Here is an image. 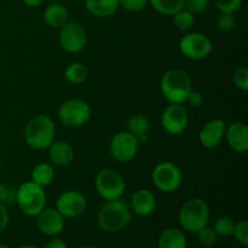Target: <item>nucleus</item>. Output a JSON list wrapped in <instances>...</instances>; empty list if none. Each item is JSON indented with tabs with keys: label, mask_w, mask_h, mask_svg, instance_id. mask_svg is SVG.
<instances>
[{
	"label": "nucleus",
	"mask_w": 248,
	"mask_h": 248,
	"mask_svg": "<svg viewBox=\"0 0 248 248\" xmlns=\"http://www.w3.org/2000/svg\"><path fill=\"white\" fill-rule=\"evenodd\" d=\"M64 78L73 85H81L89 78V69L84 63L73 62L64 69Z\"/></svg>",
	"instance_id": "b1692460"
},
{
	"label": "nucleus",
	"mask_w": 248,
	"mask_h": 248,
	"mask_svg": "<svg viewBox=\"0 0 248 248\" xmlns=\"http://www.w3.org/2000/svg\"><path fill=\"white\" fill-rule=\"evenodd\" d=\"M188 111L182 104L170 103L161 114V125L169 135H182L188 127Z\"/></svg>",
	"instance_id": "f8f14e48"
},
{
	"label": "nucleus",
	"mask_w": 248,
	"mask_h": 248,
	"mask_svg": "<svg viewBox=\"0 0 248 248\" xmlns=\"http://www.w3.org/2000/svg\"><path fill=\"white\" fill-rule=\"evenodd\" d=\"M131 222V210L121 199L107 201L101 207L97 217L98 227L103 232H116L125 229Z\"/></svg>",
	"instance_id": "7ed1b4c3"
},
{
	"label": "nucleus",
	"mask_w": 248,
	"mask_h": 248,
	"mask_svg": "<svg viewBox=\"0 0 248 248\" xmlns=\"http://www.w3.org/2000/svg\"><path fill=\"white\" fill-rule=\"evenodd\" d=\"M232 81L236 89L240 91H247L248 90V68L242 65V67L237 68L232 77Z\"/></svg>",
	"instance_id": "7c9ffc66"
},
{
	"label": "nucleus",
	"mask_w": 248,
	"mask_h": 248,
	"mask_svg": "<svg viewBox=\"0 0 248 248\" xmlns=\"http://www.w3.org/2000/svg\"><path fill=\"white\" fill-rule=\"evenodd\" d=\"M16 198V189L0 183V203H11Z\"/></svg>",
	"instance_id": "f704fd0d"
},
{
	"label": "nucleus",
	"mask_w": 248,
	"mask_h": 248,
	"mask_svg": "<svg viewBox=\"0 0 248 248\" xmlns=\"http://www.w3.org/2000/svg\"><path fill=\"white\" fill-rule=\"evenodd\" d=\"M131 208L136 215L148 217L156 208V198L149 189H138L132 195Z\"/></svg>",
	"instance_id": "f3484780"
},
{
	"label": "nucleus",
	"mask_w": 248,
	"mask_h": 248,
	"mask_svg": "<svg viewBox=\"0 0 248 248\" xmlns=\"http://www.w3.org/2000/svg\"><path fill=\"white\" fill-rule=\"evenodd\" d=\"M210 208L202 199L188 200L179 211V223L189 232H198L208 224Z\"/></svg>",
	"instance_id": "39448f33"
},
{
	"label": "nucleus",
	"mask_w": 248,
	"mask_h": 248,
	"mask_svg": "<svg viewBox=\"0 0 248 248\" xmlns=\"http://www.w3.org/2000/svg\"><path fill=\"white\" fill-rule=\"evenodd\" d=\"M44 21L48 27L55 29H60L64 26L69 19V12L64 5L60 2H52L44 10Z\"/></svg>",
	"instance_id": "6ab92c4d"
},
{
	"label": "nucleus",
	"mask_w": 248,
	"mask_h": 248,
	"mask_svg": "<svg viewBox=\"0 0 248 248\" xmlns=\"http://www.w3.org/2000/svg\"><path fill=\"white\" fill-rule=\"evenodd\" d=\"M186 102H188L191 107H200L203 102L202 93L199 91H194V90H191L188 98H186Z\"/></svg>",
	"instance_id": "c9c22d12"
},
{
	"label": "nucleus",
	"mask_w": 248,
	"mask_h": 248,
	"mask_svg": "<svg viewBox=\"0 0 248 248\" xmlns=\"http://www.w3.org/2000/svg\"><path fill=\"white\" fill-rule=\"evenodd\" d=\"M140 143L137 138L128 131L115 133L109 143V153L111 157L119 162H128L137 155Z\"/></svg>",
	"instance_id": "9d476101"
},
{
	"label": "nucleus",
	"mask_w": 248,
	"mask_h": 248,
	"mask_svg": "<svg viewBox=\"0 0 248 248\" xmlns=\"http://www.w3.org/2000/svg\"><path fill=\"white\" fill-rule=\"evenodd\" d=\"M212 41L202 33H188L179 41V50L186 58L193 61L203 60L212 52Z\"/></svg>",
	"instance_id": "1a4fd4ad"
},
{
	"label": "nucleus",
	"mask_w": 248,
	"mask_h": 248,
	"mask_svg": "<svg viewBox=\"0 0 248 248\" xmlns=\"http://www.w3.org/2000/svg\"><path fill=\"white\" fill-rule=\"evenodd\" d=\"M235 239L244 246L248 245V222L247 220H241L239 223H235L234 232H232Z\"/></svg>",
	"instance_id": "2f4dec72"
},
{
	"label": "nucleus",
	"mask_w": 248,
	"mask_h": 248,
	"mask_svg": "<svg viewBox=\"0 0 248 248\" xmlns=\"http://www.w3.org/2000/svg\"><path fill=\"white\" fill-rule=\"evenodd\" d=\"M152 181L155 188L162 193H173L182 186L183 174L176 164L164 161L154 167L152 172Z\"/></svg>",
	"instance_id": "6e6552de"
},
{
	"label": "nucleus",
	"mask_w": 248,
	"mask_h": 248,
	"mask_svg": "<svg viewBox=\"0 0 248 248\" xmlns=\"http://www.w3.org/2000/svg\"><path fill=\"white\" fill-rule=\"evenodd\" d=\"M173 24L178 31H189L195 24V17L188 10L182 9L173 15Z\"/></svg>",
	"instance_id": "a878e982"
},
{
	"label": "nucleus",
	"mask_w": 248,
	"mask_h": 248,
	"mask_svg": "<svg viewBox=\"0 0 248 248\" xmlns=\"http://www.w3.org/2000/svg\"><path fill=\"white\" fill-rule=\"evenodd\" d=\"M225 125L222 119H213L207 121L199 132V140L201 145L207 149H215L222 143L225 135Z\"/></svg>",
	"instance_id": "2eb2a0df"
},
{
	"label": "nucleus",
	"mask_w": 248,
	"mask_h": 248,
	"mask_svg": "<svg viewBox=\"0 0 248 248\" xmlns=\"http://www.w3.org/2000/svg\"><path fill=\"white\" fill-rule=\"evenodd\" d=\"M94 188L103 200L111 201L121 199L125 193L126 183L124 177L118 171L113 169H104L97 174Z\"/></svg>",
	"instance_id": "0eeeda50"
},
{
	"label": "nucleus",
	"mask_w": 248,
	"mask_h": 248,
	"mask_svg": "<svg viewBox=\"0 0 248 248\" xmlns=\"http://www.w3.org/2000/svg\"><path fill=\"white\" fill-rule=\"evenodd\" d=\"M153 9L164 16H173L184 7V0H148Z\"/></svg>",
	"instance_id": "393cba45"
},
{
	"label": "nucleus",
	"mask_w": 248,
	"mask_h": 248,
	"mask_svg": "<svg viewBox=\"0 0 248 248\" xmlns=\"http://www.w3.org/2000/svg\"><path fill=\"white\" fill-rule=\"evenodd\" d=\"M19 248H38V247L31 246V245H28V246H22V247H19Z\"/></svg>",
	"instance_id": "ea45409f"
},
{
	"label": "nucleus",
	"mask_w": 248,
	"mask_h": 248,
	"mask_svg": "<svg viewBox=\"0 0 248 248\" xmlns=\"http://www.w3.org/2000/svg\"><path fill=\"white\" fill-rule=\"evenodd\" d=\"M48 149V157L55 166H68L74 160V149L68 142H53Z\"/></svg>",
	"instance_id": "a211bd4d"
},
{
	"label": "nucleus",
	"mask_w": 248,
	"mask_h": 248,
	"mask_svg": "<svg viewBox=\"0 0 248 248\" xmlns=\"http://www.w3.org/2000/svg\"><path fill=\"white\" fill-rule=\"evenodd\" d=\"M224 138L235 153L244 154L248 150V127L242 121H235L227 126Z\"/></svg>",
	"instance_id": "dca6fc26"
},
{
	"label": "nucleus",
	"mask_w": 248,
	"mask_h": 248,
	"mask_svg": "<svg viewBox=\"0 0 248 248\" xmlns=\"http://www.w3.org/2000/svg\"><path fill=\"white\" fill-rule=\"evenodd\" d=\"M91 107L86 101L72 98L63 102L58 108V119L68 127H81L91 119Z\"/></svg>",
	"instance_id": "423d86ee"
},
{
	"label": "nucleus",
	"mask_w": 248,
	"mask_h": 248,
	"mask_svg": "<svg viewBox=\"0 0 248 248\" xmlns=\"http://www.w3.org/2000/svg\"><path fill=\"white\" fill-rule=\"evenodd\" d=\"M9 220L10 216L6 207L4 206V203H0V232L6 229V227L9 225Z\"/></svg>",
	"instance_id": "e433bc0d"
},
{
	"label": "nucleus",
	"mask_w": 248,
	"mask_h": 248,
	"mask_svg": "<svg viewBox=\"0 0 248 248\" xmlns=\"http://www.w3.org/2000/svg\"><path fill=\"white\" fill-rule=\"evenodd\" d=\"M216 23H217L218 29L220 31L228 33V31H232L235 28V26H236V18H235L234 14H223V12H220L219 16L217 17Z\"/></svg>",
	"instance_id": "c756f323"
},
{
	"label": "nucleus",
	"mask_w": 248,
	"mask_h": 248,
	"mask_svg": "<svg viewBox=\"0 0 248 248\" xmlns=\"http://www.w3.org/2000/svg\"><path fill=\"white\" fill-rule=\"evenodd\" d=\"M213 2L223 14H235L242 6L244 0H213Z\"/></svg>",
	"instance_id": "c85d7f7f"
},
{
	"label": "nucleus",
	"mask_w": 248,
	"mask_h": 248,
	"mask_svg": "<svg viewBox=\"0 0 248 248\" xmlns=\"http://www.w3.org/2000/svg\"><path fill=\"white\" fill-rule=\"evenodd\" d=\"M196 234H198L199 242L205 247H212L218 240V235L217 232H215V229L207 227V225L203 227L201 230H199Z\"/></svg>",
	"instance_id": "cd10ccee"
},
{
	"label": "nucleus",
	"mask_w": 248,
	"mask_h": 248,
	"mask_svg": "<svg viewBox=\"0 0 248 248\" xmlns=\"http://www.w3.org/2000/svg\"><path fill=\"white\" fill-rule=\"evenodd\" d=\"M149 128V120H148L147 116L142 115V114H137V115H133L128 119L127 131L137 138L140 144H144L147 142Z\"/></svg>",
	"instance_id": "4be33fe9"
},
{
	"label": "nucleus",
	"mask_w": 248,
	"mask_h": 248,
	"mask_svg": "<svg viewBox=\"0 0 248 248\" xmlns=\"http://www.w3.org/2000/svg\"><path fill=\"white\" fill-rule=\"evenodd\" d=\"M87 43V34L78 22H69L60 28V45L65 52L79 53Z\"/></svg>",
	"instance_id": "9b49d317"
},
{
	"label": "nucleus",
	"mask_w": 248,
	"mask_h": 248,
	"mask_svg": "<svg viewBox=\"0 0 248 248\" xmlns=\"http://www.w3.org/2000/svg\"><path fill=\"white\" fill-rule=\"evenodd\" d=\"M36 225L46 236H55L64 229V217L56 208H44L36 216Z\"/></svg>",
	"instance_id": "4468645a"
},
{
	"label": "nucleus",
	"mask_w": 248,
	"mask_h": 248,
	"mask_svg": "<svg viewBox=\"0 0 248 248\" xmlns=\"http://www.w3.org/2000/svg\"><path fill=\"white\" fill-rule=\"evenodd\" d=\"M22 2H23L26 6L38 7V6H40L41 4H43L44 0H22Z\"/></svg>",
	"instance_id": "58836bf2"
},
{
	"label": "nucleus",
	"mask_w": 248,
	"mask_h": 248,
	"mask_svg": "<svg viewBox=\"0 0 248 248\" xmlns=\"http://www.w3.org/2000/svg\"><path fill=\"white\" fill-rule=\"evenodd\" d=\"M234 227H235V223L232 218L220 217L215 222L213 229H215V232H217L218 236L228 237V236H232V235Z\"/></svg>",
	"instance_id": "bb28decb"
},
{
	"label": "nucleus",
	"mask_w": 248,
	"mask_h": 248,
	"mask_svg": "<svg viewBox=\"0 0 248 248\" xmlns=\"http://www.w3.org/2000/svg\"><path fill=\"white\" fill-rule=\"evenodd\" d=\"M53 178H55V171H53L52 165L47 164V162H40L31 171V181L43 188L50 186Z\"/></svg>",
	"instance_id": "5701e85b"
},
{
	"label": "nucleus",
	"mask_w": 248,
	"mask_h": 248,
	"mask_svg": "<svg viewBox=\"0 0 248 248\" xmlns=\"http://www.w3.org/2000/svg\"><path fill=\"white\" fill-rule=\"evenodd\" d=\"M46 248H68L67 244L61 239H53L48 242Z\"/></svg>",
	"instance_id": "4c0bfd02"
},
{
	"label": "nucleus",
	"mask_w": 248,
	"mask_h": 248,
	"mask_svg": "<svg viewBox=\"0 0 248 248\" xmlns=\"http://www.w3.org/2000/svg\"><path fill=\"white\" fill-rule=\"evenodd\" d=\"M80 248H96V247H93V246H82V247H80Z\"/></svg>",
	"instance_id": "79ce46f5"
},
{
	"label": "nucleus",
	"mask_w": 248,
	"mask_h": 248,
	"mask_svg": "<svg viewBox=\"0 0 248 248\" xmlns=\"http://www.w3.org/2000/svg\"><path fill=\"white\" fill-rule=\"evenodd\" d=\"M87 11L98 18H108L113 16L119 6V0H85Z\"/></svg>",
	"instance_id": "aec40b11"
},
{
	"label": "nucleus",
	"mask_w": 248,
	"mask_h": 248,
	"mask_svg": "<svg viewBox=\"0 0 248 248\" xmlns=\"http://www.w3.org/2000/svg\"><path fill=\"white\" fill-rule=\"evenodd\" d=\"M160 90L170 103L183 104L193 90V82L186 70L173 68L161 77Z\"/></svg>",
	"instance_id": "f257e3e1"
},
{
	"label": "nucleus",
	"mask_w": 248,
	"mask_h": 248,
	"mask_svg": "<svg viewBox=\"0 0 248 248\" xmlns=\"http://www.w3.org/2000/svg\"><path fill=\"white\" fill-rule=\"evenodd\" d=\"M56 137V126L52 119L45 114L34 116L27 124L24 130L26 143L35 150L47 149Z\"/></svg>",
	"instance_id": "f03ea898"
},
{
	"label": "nucleus",
	"mask_w": 248,
	"mask_h": 248,
	"mask_svg": "<svg viewBox=\"0 0 248 248\" xmlns=\"http://www.w3.org/2000/svg\"><path fill=\"white\" fill-rule=\"evenodd\" d=\"M157 248H186V237L181 229L167 228L157 239Z\"/></svg>",
	"instance_id": "412c9836"
},
{
	"label": "nucleus",
	"mask_w": 248,
	"mask_h": 248,
	"mask_svg": "<svg viewBox=\"0 0 248 248\" xmlns=\"http://www.w3.org/2000/svg\"><path fill=\"white\" fill-rule=\"evenodd\" d=\"M87 208V200L84 194L78 190H67L58 196L56 210L64 218H77L84 215Z\"/></svg>",
	"instance_id": "ddd939ff"
},
{
	"label": "nucleus",
	"mask_w": 248,
	"mask_h": 248,
	"mask_svg": "<svg viewBox=\"0 0 248 248\" xmlns=\"http://www.w3.org/2000/svg\"><path fill=\"white\" fill-rule=\"evenodd\" d=\"M148 0H119V6L130 12H140L147 6Z\"/></svg>",
	"instance_id": "72a5a7b5"
},
{
	"label": "nucleus",
	"mask_w": 248,
	"mask_h": 248,
	"mask_svg": "<svg viewBox=\"0 0 248 248\" xmlns=\"http://www.w3.org/2000/svg\"><path fill=\"white\" fill-rule=\"evenodd\" d=\"M0 248H10V247L6 246V245H1V244H0Z\"/></svg>",
	"instance_id": "a19ab883"
},
{
	"label": "nucleus",
	"mask_w": 248,
	"mask_h": 248,
	"mask_svg": "<svg viewBox=\"0 0 248 248\" xmlns=\"http://www.w3.org/2000/svg\"><path fill=\"white\" fill-rule=\"evenodd\" d=\"M210 0H184L183 9L188 10L193 15L201 14L208 7Z\"/></svg>",
	"instance_id": "473e14b6"
},
{
	"label": "nucleus",
	"mask_w": 248,
	"mask_h": 248,
	"mask_svg": "<svg viewBox=\"0 0 248 248\" xmlns=\"http://www.w3.org/2000/svg\"><path fill=\"white\" fill-rule=\"evenodd\" d=\"M17 206L28 217H36L46 206V194L43 186L31 181L24 182L16 189Z\"/></svg>",
	"instance_id": "20e7f679"
}]
</instances>
